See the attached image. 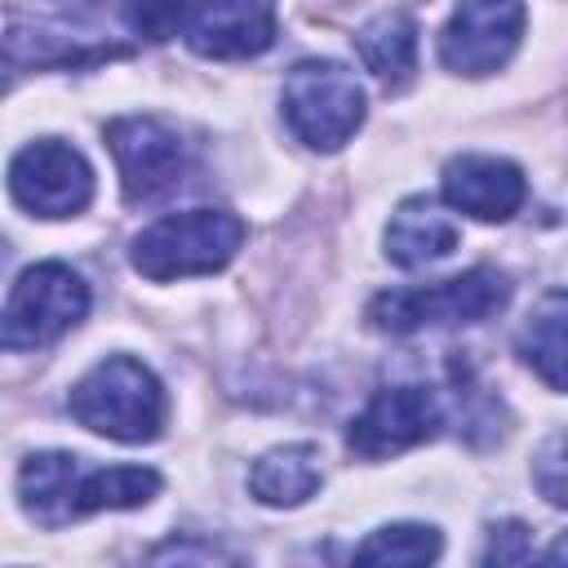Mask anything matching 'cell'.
I'll use <instances>...</instances> for the list:
<instances>
[{"label": "cell", "instance_id": "277c9868", "mask_svg": "<svg viewBox=\"0 0 568 568\" xmlns=\"http://www.w3.org/2000/svg\"><path fill=\"white\" fill-rule=\"evenodd\" d=\"M510 302V280L493 266H475L453 280L377 293L368 320L386 333H417L430 324H479Z\"/></svg>", "mask_w": 568, "mask_h": 568}, {"label": "cell", "instance_id": "5bb4252c", "mask_svg": "<svg viewBox=\"0 0 568 568\" xmlns=\"http://www.w3.org/2000/svg\"><path fill=\"white\" fill-rule=\"evenodd\" d=\"M324 484L320 448L315 444H284L253 462L248 488L262 506H302Z\"/></svg>", "mask_w": 568, "mask_h": 568}, {"label": "cell", "instance_id": "ffe728a7", "mask_svg": "<svg viewBox=\"0 0 568 568\" xmlns=\"http://www.w3.org/2000/svg\"><path fill=\"white\" fill-rule=\"evenodd\" d=\"M528 555H532L528 528L524 524H501V528H493V541L484 550V564H524Z\"/></svg>", "mask_w": 568, "mask_h": 568}, {"label": "cell", "instance_id": "44dd1931", "mask_svg": "<svg viewBox=\"0 0 568 568\" xmlns=\"http://www.w3.org/2000/svg\"><path fill=\"white\" fill-rule=\"evenodd\" d=\"M546 564H568V532L564 537H555L550 546H546V555H541Z\"/></svg>", "mask_w": 568, "mask_h": 568}, {"label": "cell", "instance_id": "5b68a950", "mask_svg": "<svg viewBox=\"0 0 568 568\" xmlns=\"http://www.w3.org/2000/svg\"><path fill=\"white\" fill-rule=\"evenodd\" d=\"M284 120L311 151H337L364 124V89L342 62H297L284 75Z\"/></svg>", "mask_w": 568, "mask_h": 568}, {"label": "cell", "instance_id": "7a4b0ae2", "mask_svg": "<svg viewBox=\"0 0 568 568\" xmlns=\"http://www.w3.org/2000/svg\"><path fill=\"white\" fill-rule=\"evenodd\" d=\"M67 408L80 426L106 439H120V444H146L164 426L160 377L133 355H106L102 364H93L71 386Z\"/></svg>", "mask_w": 568, "mask_h": 568}, {"label": "cell", "instance_id": "ba28073f", "mask_svg": "<svg viewBox=\"0 0 568 568\" xmlns=\"http://www.w3.org/2000/svg\"><path fill=\"white\" fill-rule=\"evenodd\" d=\"M106 146L120 169V186L129 204H151L169 195L186 173V142L173 124L155 115H120L106 124Z\"/></svg>", "mask_w": 568, "mask_h": 568}, {"label": "cell", "instance_id": "e0dca14e", "mask_svg": "<svg viewBox=\"0 0 568 568\" xmlns=\"http://www.w3.org/2000/svg\"><path fill=\"white\" fill-rule=\"evenodd\" d=\"M439 555V532L430 524H386L355 546L359 564H430Z\"/></svg>", "mask_w": 568, "mask_h": 568}, {"label": "cell", "instance_id": "3957f363", "mask_svg": "<svg viewBox=\"0 0 568 568\" xmlns=\"http://www.w3.org/2000/svg\"><path fill=\"white\" fill-rule=\"evenodd\" d=\"M244 244V222L226 209H186L151 222L142 235H133L129 262L138 275L164 284L186 275H213L222 271Z\"/></svg>", "mask_w": 568, "mask_h": 568}, {"label": "cell", "instance_id": "7c38bea8", "mask_svg": "<svg viewBox=\"0 0 568 568\" xmlns=\"http://www.w3.org/2000/svg\"><path fill=\"white\" fill-rule=\"evenodd\" d=\"M439 191L457 213H466L475 222H506L519 213L528 182H524L519 164H510L501 155H457L444 164Z\"/></svg>", "mask_w": 568, "mask_h": 568}, {"label": "cell", "instance_id": "52a82bcc", "mask_svg": "<svg viewBox=\"0 0 568 568\" xmlns=\"http://www.w3.org/2000/svg\"><path fill=\"white\" fill-rule=\"evenodd\" d=\"M9 195L36 217H75L93 200V169L71 142L36 138L9 160Z\"/></svg>", "mask_w": 568, "mask_h": 568}, {"label": "cell", "instance_id": "30bf717a", "mask_svg": "<svg viewBox=\"0 0 568 568\" xmlns=\"http://www.w3.org/2000/svg\"><path fill=\"white\" fill-rule=\"evenodd\" d=\"M444 426V408L435 390L426 386H390L368 399V408L351 422L346 444L364 462H382L390 453H404L422 439H430Z\"/></svg>", "mask_w": 568, "mask_h": 568}, {"label": "cell", "instance_id": "6da1fadb", "mask_svg": "<svg viewBox=\"0 0 568 568\" xmlns=\"http://www.w3.org/2000/svg\"><path fill=\"white\" fill-rule=\"evenodd\" d=\"M160 493L151 466H84L75 453H31L18 466V501L40 528H62L93 510H133Z\"/></svg>", "mask_w": 568, "mask_h": 568}, {"label": "cell", "instance_id": "8992f818", "mask_svg": "<svg viewBox=\"0 0 568 568\" xmlns=\"http://www.w3.org/2000/svg\"><path fill=\"white\" fill-rule=\"evenodd\" d=\"M84 315H89V284L62 262H36L13 280L4 297V315H0L4 346L9 351L49 346Z\"/></svg>", "mask_w": 568, "mask_h": 568}, {"label": "cell", "instance_id": "2e32d148", "mask_svg": "<svg viewBox=\"0 0 568 568\" xmlns=\"http://www.w3.org/2000/svg\"><path fill=\"white\" fill-rule=\"evenodd\" d=\"M524 364L555 390H568V311H546L519 333Z\"/></svg>", "mask_w": 568, "mask_h": 568}, {"label": "cell", "instance_id": "9c48e42d", "mask_svg": "<svg viewBox=\"0 0 568 568\" xmlns=\"http://www.w3.org/2000/svg\"><path fill=\"white\" fill-rule=\"evenodd\" d=\"M524 36L519 0H462L439 31V62L453 75H493Z\"/></svg>", "mask_w": 568, "mask_h": 568}, {"label": "cell", "instance_id": "9a60e30c", "mask_svg": "<svg viewBox=\"0 0 568 568\" xmlns=\"http://www.w3.org/2000/svg\"><path fill=\"white\" fill-rule=\"evenodd\" d=\"M355 53L382 84L399 89L417 62V22L404 9H386L355 31Z\"/></svg>", "mask_w": 568, "mask_h": 568}, {"label": "cell", "instance_id": "8fae6325", "mask_svg": "<svg viewBox=\"0 0 568 568\" xmlns=\"http://www.w3.org/2000/svg\"><path fill=\"white\" fill-rule=\"evenodd\" d=\"M275 40V0H200L186 18V44L200 58H253Z\"/></svg>", "mask_w": 568, "mask_h": 568}, {"label": "cell", "instance_id": "d6986e66", "mask_svg": "<svg viewBox=\"0 0 568 568\" xmlns=\"http://www.w3.org/2000/svg\"><path fill=\"white\" fill-rule=\"evenodd\" d=\"M532 484L550 506H568V430H555L532 457Z\"/></svg>", "mask_w": 568, "mask_h": 568}, {"label": "cell", "instance_id": "ac0fdd59", "mask_svg": "<svg viewBox=\"0 0 568 568\" xmlns=\"http://www.w3.org/2000/svg\"><path fill=\"white\" fill-rule=\"evenodd\" d=\"M191 0H124V22L142 40H169L186 22Z\"/></svg>", "mask_w": 568, "mask_h": 568}, {"label": "cell", "instance_id": "4fadbf2b", "mask_svg": "<svg viewBox=\"0 0 568 568\" xmlns=\"http://www.w3.org/2000/svg\"><path fill=\"white\" fill-rule=\"evenodd\" d=\"M457 222L426 195H413L404 200L395 213H390V226H386V257L404 271L413 266H426V262H439L457 248Z\"/></svg>", "mask_w": 568, "mask_h": 568}]
</instances>
